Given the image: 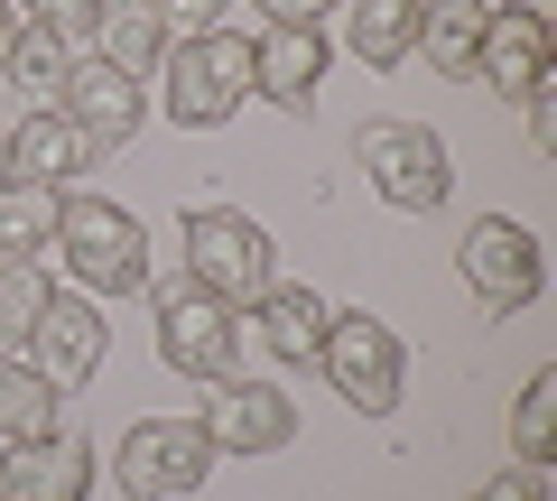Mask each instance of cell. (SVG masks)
I'll return each mask as SVG.
<instances>
[{
	"label": "cell",
	"instance_id": "603a6c76",
	"mask_svg": "<svg viewBox=\"0 0 557 501\" xmlns=\"http://www.w3.org/2000/svg\"><path fill=\"white\" fill-rule=\"evenodd\" d=\"M47 418H57V390H47L20 353H0V446H10V437H38Z\"/></svg>",
	"mask_w": 557,
	"mask_h": 501
},
{
	"label": "cell",
	"instance_id": "cb8c5ba5",
	"mask_svg": "<svg viewBox=\"0 0 557 501\" xmlns=\"http://www.w3.org/2000/svg\"><path fill=\"white\" fill-rule=\"evenodd\" d=\"M47 298H57V288L38 279V261H0V353H20V343L38 335Z\"/></svg>",
	"mask_w": 557,
	"mask_h": 501
},
{
	"label": "cell",
	"instance_id": "5bb4252c",
	"mask_svg": "<svg viewBox=\"0 0 557 501\" xmlns=\"http://www.w3.org/2000/svg\"><path fill=\"white\" fill-rule=\"evenodd\" d=\"M325 65H335L325 28H260V38H251V93H270V102H307V93L325 84Z\"/></svg>",
	"mask_w": 557,
	"mask_h": 501
},
{
	"label": "cell",
	"instance_id": "f546056e",
	"mask_svg": "<svg viewBox=\"0 0 557 501\" xmlns=\"http://www.w3.org/2000/svg\"><path fill=\"white\" fill-rule=\"evenodd\" d=\"M10 28H20V10H10V0H0V47H10Z\"/></svg>",
	"mask_w": 557,
	"mask_h": 501
},
{
	"label": "cell",
	"instance_id": "8fae6325",
	"mask_svg": "<svg viewBox=\"0 0 557 501\" xmlns=\"http://www.w3.org/2000/svg\"><path fill=\"white\" fill-rule=\"evenodd\" d=\"M102 343H112V325H102L94 298H47L38 335H28V372H38L47 390H84L102 372Z\"/></svg>",
	"mask_w": 557,
	"mask_h": 501
},
{
	"label": "cell",
	"instance_id": "ba28073f",
	"mask_svg": "<svg viewBox=\"0 0 557 501\" xmlns=\"http://www.w3.org/2000/svg\"><path fill=\"white\" fill-rule=\"evenodd\" d=\"M159 362L186 381H223L242 372V306L205 298V288H159Z\"/></svg>",
	"mask_w": 557,
	"mask_h": 501
},
{
	"label": "cell",
	"instance_id": "9c48e42d",
	"mask_svg": "<svg viewBox=\"0 0 557 501\" xmlns=\"http://www.w3.org/2000/svg\"><path fill=\"white\" fill-rule=\"evenodd\" d=\"M214 400L196 409V427L214 437V455H278V446L298 437V400L278 381H242V372H223V381H205Z\"/></svg>",
	"mask_w": 557,
	"mask_h": 501
},
{
	"label": "cell",
	"instance_id": "277c9868",
	"mask_svg": "<svg viewBox=\"0 0 557 501\" xmlns=\"http://www.w3.org/2000/svg\"><path fill=\"white\" fill-rule=\"evenodd\" d=\"M168 112L186 130H214L251 102V38L242 28H196V38H168Z\"/></svg>",
	"mask_w": 557,
	"mask_h": 501
},
{
	"label": "cell",
	"instance_id": "ffe728a7",
	"mask_svg": "<svg viewBox=\"0 0 557 501\" xmlns=\"http://www.w3.org/2000/svg\"><path fill=\"white\" fill-rule=\"evenodd\" d=\"M94 38H102V65H121V75H149V65L168 57V28H159L149 0H102Z\"/></svg>",
	"mask_w": 557,
	"mask_h": 501
},
{
	"label": "cell",
	"instance_id": "7402d4cb",
	"mask_svg": "<svg viewBox=\"0 0 557 501\" xmlns=\"http://www.w3.org/2000/svg\"><path fill=\"white\" fill-rule=\"evenodd\" d=\"M511 455L530 474H548V455H557V372H530V390L511 409Z\"/></svg>",
	"mask_w": 557,
	"mask_h": 501
},
{
	"label": "cell",
	"instance_id": "6da1fadb",
	"mask_svg": "<svg viewBox=\"0 0 557 501\" xmlns=\"http://www.w3.org/2000/svg\"><path fill=\"white\" fill-rule=\"evenodd\" d=\"M47 241L65 251L84 298H131V288H149V233H139V214H121L102 196H65Z\"/></svg>",
	"mask_w": 557,
	"mask_h": 501
},
{
	"label": "cell",
	"instance_id": "484cf974",
	"mask_svg": "<svg viewBox=\"0 0 557 501\" xmlns=\"http://www.w3.org/2000/svg\"><path fill=\"white\" fill-rule=\"evenodd\" d=\"M149 10H159L168 38H196V28H214V20H223V0H149Z\"/></svg>",
	"mask_w": 557,
	"mask_h": 501
},
{
	"label": "cell",
	"instance_id": "52a82bcc",
	"mask_svg": "<svg viewBox=\"0 0 557 501\" xmlns=\"http://www.w3.org/2000/svg\"><path fill=\"white\" fill-rule=\"evenodd\" d=\"M465 261V288L483 298V316H520V306H539V288H548V261H539V233L511 214H483L474 233L456 241Z\"/></svg>",
	"mask_w": 557,
	"mask_h": 501
},
{
	"label": "cell",
	"instance_id": "2e32d148",
	"mask_svg": "<svg viewBox=\"0 0 557 501\" xmlns=\"http://www.w3.org/2000/svg\"><path fill=\"white\" fill-rule=\"evenodd\" d=\"M483 28H493V10H483V0H418V57L437 65L446 84H474Z\"/></svg>",
	"mask_w": 557,
	"mask_h": 501
},
{
	"label": "cell",
	"instance_id": "3957f363",
	"mask_svg": "<svg viewBox=\"0 0 557 501\" xmlns=\"http://www.w3.org/2000/svg\"><path fill=\"white\" fill-rule=\"evenodd\" d=\"M317 372L335 381V400H354L362 418H391L399 400H409V343L391 335V325L372 316V306H344V316H325V353Z\"/></svg>",
	"mask_w": 557,
	"mask_h": 501
},
{
	"label": "cell",
	"instance_id": "4dcf8cb0",
	"mask_svg": "<svg viewBox=\"0 0 557 501\" xmlns=\"http://www.w3.org/2000/svg\"><path fill=\"white\" fill-rule=\"evenodd\" d=\"M0 167H10V130H0Z\"/></svg>",
	"mask_w": 557,
	"mask_h": 501
},
{
	"label": "cell",
	"instance_id": "d6986e66",
	"mask_svg": "<svg viewBox=\"0 0 557 501\" xmlns=\"http://www.w3.org/2000/svg\"><path fill=\"white\" fill-rule=\"evenodd\" d=\"M344 47H354L362 65H409L418 47V0H344Z\"/></svg>",
	"mask_w": 557,
	"mask_h": 501
},
{
	"label": "cell",
	"instance_id": "7c38bea8",
	"mask_svg": "<svg viewBox=\"0 0 557 501\" xmlns=\"http://www.w3.org/2000/svg\"><path fill=\"white\" fill-rule=\"evenodd\" d=\"M57 112L84 130V149H131L139 140V121H149V102H139V75H121V65H75L57 93Z\"/></svg>",
	"mask_w": 557,
	"mask_h": 501
},
{
	"label": "cell",
	"instance_id": "e0dca14e",
	"mask_svg": "<svg viewBox=\"0 0 557 501\" xmlns=\"http://www.w3.org/2000/svg\"><path fill=\"white\" fill-rule=\"evenodd\" d=\"M325 316H335V306H325L317 288H260V353L288 362V372L317 362L325 353Z\"/></svg>",
	"mask_w": 557,
	"mask_h": 501
},
{
	"label": "cell",
	"instance_id": "4316f807",
	"mask_svg": "<svg viewBox=\"0 0 557 501\" xmlns=\"http://www.w3.org/2000/svg\"><path fill=\"white\" fill-rule=\"evenodd\" d=\"M251 10H260L270 28H317V20H335L344 0H251Z\"/></svg>",
	"mask_w": 557,
	"mask_h": 501
},
{
	"label": "cell",
	"instance_id": "d4e9b609",
	"mask_svg": "<svg viewBox=\"0 0 557 501\" xmlns=\"http://www.w3.org/2000/svg\"><path fill=\"white\" fill-rule=\"evenodd\" d=\"M28 28H57V38H84V28L102 20V0H10Z\"/></svg>",
	"mask_w": 557,
	"mask_h": 501
},
{
	"label": "cell",
	"instance_id": "7a4b0ae2",
	"mask_svg": "<svg viewBox=\"0 0 557 501\" xmlns=\"http://www.w3.org/2000/svg\"><path fill=\"white\" fill-rule=\"evenodd\" d=\"M186 288L223 306H260V288H278V251L242 204H196L186 214Z\"/></svg>",
	"mask_w": 557,
	"mask_h": 501
},
{
	"label": "cell",
	"instance_id": "30bf717a",
	"mask_svg": "<svg viewBox=\"0 0 557 501\" xmlns=\"http://www.w3.org/2000/svg\"><path fill=\"white\" fill-rule=\"evenodd\" d=\"M0 501H94V446L75 427L10 437L0 446Z\"/></svg>",
	"mask_w": 557,
	"mask_h": 501
},
{
	"label": "cell",
	"instance_id": "ac0fdd59",
	"mask_svg": "<svg viewBox=\"0 0 557 501\" xmlns=\"http://www.w3.org/2000/svg\"><path fill=\"white\" fill-rule=\"evenodd\" d=\"M0 75H10V93L28 102V112H47V102L65 93V75H75V57H65L57 28H10V47H0Z\"/></svg>",
	"mask_w": 557,
	"mask_h": 501
},
{
	"label": "cell",
	"instance_id": "9a60e30c",
	"mask_svg": "<svg viewBox=\"0 0 557 501\" xmlns=\"http://www.w3.org/2000/svg\"><path fill=\"white\" fill-rule=\"evenodd\" d=\"M84 159H94V149H84V130L57 112V102H47V112H28L20 130H10V167H0V177H20V186H57V196H65V177H75Z\"/></svg>",
	"mask_w": 557,
	"mask_h": 501
},
{
	"label": "cell",
	"instance_id": "f1b7e54d",
	"mask_svg": "<svg viewBox=\"0 0 557 501\" xmlns=\"http://www.w3.org/2000/svg\"><path fill=\"white\" fill-rule=\"evenodd\" d=\"M530 140L557 149V102H548V93H530Z\"/></svg>",
	"mask_w": 557,
	"mask_h": 501
},
{
	"label": "cell",
	"instance_id": "5b68a950",
	"mask_svg": "<svg viewBox=\"0 0 557 501\" xmlns=\"http://www.w3.org/2000/svg\"><path fill=\"white\" fill-rule=\"evenodd\" d=\"M354 167L372 177L381 204H399V214H437V204L456 196L446 140L428 130V121H362L354 130Z\"/></svg>",
	"mask_w": 557,
	"mask_h": 501
},
{
	"label": "cell",
	"instance_id": "44dd1931",
	"mask_svg": "<svg viewBox=\"0 0 557 501\" xmlns=\"http://www.w3.org/2000/svg\"><path fill=\"white\" fill-rule=\"evenodd\" d=\"M57 186H20V177H0V261H28L47 233H57Z\"/></svg>",
	"mask_w": 557,
	"mask_h": 501
},
{
	"label": "cell",
	"instance_id": "83f0119b",
	"mask_svg": "<svg viewBox=\"0 0 557 501\" xmlns=\"http://www.w3.org/2000/svg\"><path fill=\"white\" fill-rule=\"evenodd\" d=\"M474 501H548V474H530V464H520V474H493Z\"/></svg>",
	"mask_w": 557,
	"mask_h": 501
},
{
	"label": "cell",
	"instance_id": "8992f818",
	"mask_svg": "<svg viewBox=\"0 0 557 501\" xmlns=\"http://www.w3.org/2000/svg\"><path fill=\"white\" fill-rule=\"evenodd\" d=\"M214 474V437L196 418H139L131 437L112 446V492L121 501H177Z\"/></svg>",
	"mask_w": 557,
	"mask_h": 501
},
{
	"label": "cell",
	"instance_id": "4fadbf2b",
	"mask_svg": "<svg viewBox=\"0 0 557 501\" xmlns=\"http://www.w3.org/2000/svg\"><path fill=\"white\" fill-rule=\"evenodd\" d=\"M548 57H557V28L539 20L530 0H511V10H493V28H483V65L474 75L493 84V93L530 102V93H548Z\"/></svg>",
	"mask_w": 557,
	"mask_h": 501
}]
</instances>
